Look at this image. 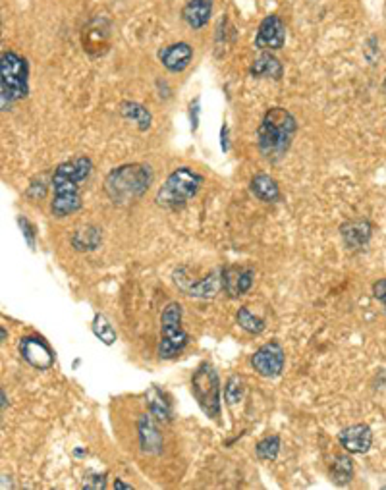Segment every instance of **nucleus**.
Here are the masks:
<instances>
[{"label":"nucleus","mask_w":386,"mask_h":490,"mask_svg":"<svg viewBox=\"0 0 386 490\" xmlns=\"http://www.w3.org/2000/svg\"><path fill=\"white\" fill-rule=\"evenodd\" d=\"M340 234H342V239L350 249H361L371 239L373 226L369 220L356 218V220H348V222L340 226Z\"/></svg>","instance_id":"15"},{"label":"nucleus","mask_w":386,"mask_h":490,"mask_svg":"<svg viewBox=\"0 0 386 490\" xmlns=\"http://www.w3.org/2000/svg\"><path fill=\"white\" fill-rule=\"evenodd\" d=\"M72 245L77 251H93L101 245V230L97 226H85L72 236Z\"/></svg>","instance_id":"22"},{"label":"nucleus","mask_w":386,"mask_h":490,"mask_svg":"<svg viewBox=\"0 0 386 490\" xmlns=\"http://www.w3.org/2000/svg\"><path fill=\"white\" fill-rule=\"evenodd\" d=\"M220 149H222V153H228V149H230V143H228V126L226 124H222V127H220Z\"/></svg>","instance_id":"31"},{"label":"nucleus","mask_w":386,"mask_h":490,"mask_svg":"<svg viewBox=\"0 0 386 490\" xmlns=\"http://www.w3.org/2000/svg\"><path fill=\"white\" fill-rule=\"evenodd\" d=\"M93 174V162L89 156L79 154L70 161H64L55 169L50 186H52V201L50 215L55 218H66L81 209V183Z\"/></svg>","instance_id":"1"},{"label":"nucleus","mask_w":386,"mask_h":490,"mask_svg":"<svg viewBox=\"0 0 386 490\" xmlns=\"http://www.w3.org/2000/svg\"><path fill=\"white\" fill-rule=\"evenodd\" d=\"M2 409H6V406H8V401H6V392H4V388H2Z\"/></svg>","instance_id":"33"},{"label":"nucleus","mask_w":386,"mask_h":490,"mask_svg":"<svg viewBox=\"0 0 386 490\" xmlns=\"http://www.w3.org/2000/svg\"><path fill=\"white\" fill-rule=\"evenodd\" d=\"M193 58V49L190 42H172L169 47L159 50V60L172 74H180L190 66Z\"/></svg>","instance_id":"12"},{"label":"nucleus","mask_w":386,"mask_h":490,"mask_svg":"<svg viewBox=\"0 0 386 490\" xmlns=\"http://www.w3.org/2000/svg\"><path fill=\"white\" fill-rule=\"evenodd\" d=\"M203 182L205 178L197 170L190 166H180L170 172L166 182L157 191L154 201L159 207L166 210L182 209L183 205H188V201H191L199 193Z\"/></svg>","instance_id":"5"},{"label":"nucleus","mask_w":386,"mask_h":490,"mask_svg":"<svg viewBox=\"0 0 386 490\" xmlns=\"http://www.w3.org/2000/svg\"><path fill=\"white\" fill-rule=\"evenodd\" d=\"M222 280H225L226 294L230 297L247 294L255 280V270L253 268H238V266H228L222 268Z\"/></svg>","instance_id":"13"},{"label":"nucleus","mask_w":386,"mask_h":490,"mask_svg":"<svg viewBox=\"0 0 386 490\" xmlns=\"http://www.w3.org/2000/svg\"><path fill=\"white\" fill-rule=\"evenodd\" d=\"M0 106L2 113L12 108L14 103L29 95L28 60L14 50H4L0 60Z\"/></svg>","instance_id":"4"},{"label":"nucleus","mask_w":386,"mask_h":490,"mask_svg":"<svg viewBox=\"0 0 386 490\" xmlns=\"http://www.w3.org/2000/svg\"><path fill=\"white\" fill-rule=\"evenodd\" d=\"M255 452H257V457L263 460V462H274L276 455L280 452V438L273 434V436H265L263 440L257 442L255 446Z\"/></svg>","instance_id":"26"},{"label":"nucleus","mask_w":386,"mask_h":490,"mask_svg":"<svg viewBox=\"0 0 386 490\" xmlns=\"http://www.w3.org/2000/svg\"><path fill=\"white\" fill-rule=\"evenodd\" d=\"M249 189H251L253 195L257 197L259 201H263V203H278L282 199L278 183L268 174L253 176L251 182H249Z\"/></svg>","instance_id":"18"},{"label":"nucleus","mask_w":386,"mask_h":490,"mask_svg":"<svg viewBox=\"0 0 386 490\" xmlns=\"http://www.w3.org/2000/svg\"><path fill=\"white\" fill-rule=\"evenodd\" d=\"M373 295L375 300H379L382 305H385V313H386V278H380L373 284Z\"/></svg>","instance_id":"29"},{"label":"nucleus","mask_w":386,"mask_h":490,"mask_svg":"<svg viewBox=\"0 0 386 490\" xmlns=\"http://www.w3.org/2000/svg\"><path fill=\"white\" fill-rule=\"evenodd\" d=\"M297 132V122L290 110L282 106L268 108L257 127V149L263 159L278 162L286 156Z\"/></svg>","instance_id":"2"},{"label":"nucleus","mask_w":386,"mask_h":490,"mask_svg":"<svg viewBox=\"0 0 386 490\" xmlns=\"http://www.w3.org/2000/svg\"><path fill=\"white\" fill-rule=\"evenodd\" d=\"M149 414L153 415L159 423H170L172 421V406L166 396L159 388H151L147 394Z\"/></svg>","instance_id":"21"},{"label":"nucleus","mask_w":386,"mask_h":490,"mask_svg":"<svg viewBox=\"0 0 386 490\" xmlns=\"http://www.w3.org/2000/svg\"><path fill=\"white\" fill-rule=\"evenodd\" d=\"M330 475L338 486H344L353 479V462L348 455H336L330 467Z\"/></svg>","instance_id":"23"},{"label":"nucleus","mask_w":386,"mask_h":490,"mask_svg":"<svg viewBox=\"0 0 386 490\" xmlns=\"http://www.w3.org/2000/svg\"><path fill=\"white\" fill-rule=\"evenodd\" d=\"M93 334L105 343V346H113L116 342V330L114 326L108 322L105 315L97 313L95 319H93Z\"/></svg>","instance_id":"25"},{"label":"nucleus","mask_w":386,"mask_h":490,"mask_svg":"<svg viewBox=\"0 0 386 490\" xmlns=\"http://www.w3.org/2000/svg\"><path fill=\"white\" fill-rule=\"evenodd\" d=\"M178 286L182 287L186 295H191V297H201V300H209V297H215V295L225 290V280H222V270H215L207 278L199 282H193V284H186V282H176Z\"/></svg>","instance_id":"16"},{"label":"nucleus","mask_w":386,"mask_h":490,"mask_svg":"<svg viewBox=\"0 0 386 490\" xmlns=\"http://www.w3.org/2000/svg\"><path fill=\"white\" fill-rule=\"evenodd\" d=\"M249 74L253 77H273V79H280L284 74V66L278 58L271 55V52H263L259 58H255L249 68Z\"/></svg>","instance_id":"19"},{"label":"nucleus","mask_w":386,"mask_h":490,"mask_svg":"<svg viewBox=\"0 0 386 490\" xmlns=\"http://www.w3.org/2000/svg\"><path fill=\"white\" fill-rule=\"evenodd\" d=\"M182 305L178 302H170L162 309L161 315V342H159V358L174 359L180 355L190 342L188 332L182 326Z\"/></svg>","instance_id":"6"},{"label":"nucleus","mask_w":386,"mask_h":490,"mask_svg":"<svg viewBox=\"0 0 386 490\" xmlns=\"http://www.w3.org/2000/svg\"><path fill=\"white\" fill-rule=\"evenodd\" d=\"M153 183V170L149 164H122L105 178V193L114 205H126L140 199Z\"/></svg>","instance_id":"3"},{"label":"nucleus","mask_w":386,"mask_h":490,"mask_svg":"<svg viewBox=\"0 0 386 490\" xmlns=\"http://www.w3.org/2000/svg\"><path fill=\"white\" fill-rule=\"evenodd\" d=\"M154 417L151 414L141 415L137 421V433H140V446L145 454H161L162 452V434L154 423Z\"/></svg>","instance_id":"14"},{"label":"nucleus","mask_w":386,"mask_h":490,"mask_svg":"<svg viewBox=\"0 0 386 490\" xmlns=\"http://www.w3.org/2000/svg\"><path fill=\"white\" fill-rule=\"evenodd\" d=\"M338 442L348 454H367L373 444V431L365 423H358L338 434Z\"/></svg>","instance_id":"11"},{"label":"nucleus","mask_w":386,"mask_h":490,"mask_svg":"<svg viewBox=\"0 0 386 490\" xmlns=\"http://www.w3.org/2000/svg\"><path fill=\"white\" fill-rule=\"evenodd\" d=\"M212 14V0H188L182 10L183 21L191 29L205 28Z\"/></svg>","instance_id":"17"},{"label":"nucleus","mask_w":386,"mask_h":490,"mask_svg":"<svg viewBox=\"0 0 386 490\" xmlns=\"http://www.w3.org/2000/svg\"><path fill=\"white\" fill-rule=\"evenodd\" d=\"M18 224H20L21 232H23V238H25L29 247H35V226L31 224L25 217L18 218Z\"/></svg>","instance_id":"28"},{"label":"nucleus","mask_w":386,"mask_h":490,"mask_svg":"<svg viewBox=\"0 0 386 490\" xmlns=\"http://www.w3.org/2000/svg\"><path fill=\"white\" fill-rule=\"evenodd\" d=\"M20 355L23 361H28L31 367H35L39 371H47L55 365V351L45 338L37 336V334L21 338Z\"/></svg>","instance_id":"9"},{"label":"nucleus","mask_w":386,"mask_h":490,"mask_svg":"<svg viewBox=\"0 0 386 490\" xmlns=\"http://www.w3.org/2000/svg\"><path fill=\"white\" fill-rule=\"evenodd\" d=\"M120 114L126 120H130V122H134L141 132H147L151 124H153V116L149 113L147 106L141 105V103H135V101H124L120 105Z\"/></svg>","instance_id":"20"},{"label":"nucleus","mask_w":386,"mask_h":490,"mask_svg":"<svg viewBox=\"0 0 386 490\" xmlns=\"http://www.w3.org/2000/svg\"><path fill=\"white\" fill-rule=\"evenodd\" d=\"M199 113H201V108H199V98H193L190 105L191 132H197V127H199Z\"/></svg>","instance_id":"30"},{"label":"nucleus","mask_w":386,"mask_h":490,"mask_svg":"<svg viewBox=\"0 0 386 490\" xmlns=\"http://www.w3.org/2000/svg\"><path fill=\"white\" fill-rule=\"evenodd\" d=\"M114 489H124V490H132V489H134V486H132V484H124V483H122V481H118V479H116V483H114Z\"/></svg>","instance_id":"32"},{"label":"nucleus","mask_w":386,"mask_h":490,"mask_svg":"<svg viewBox=\"0 0 386 490\" xmlns=\"http://www.w3.org/2000/svg\"><path fill=\"white\" fill-rule=\"evenodd\" d=\"M286 42V25L276 14L267 16L261 21L255 35V47L259 50H280Z\"/></svg>","instance_id":"10"},{"label":"nucleus","mask_w":386,"mask_h":490,"mask_svg":"<svg viewBox=\"0 0 386 490\" xmlns=\"http://www.w3.org/2000/svg\"><path fill=\"white\" fill-rule=\"evenodd\" d=\"M236 321H238L239 329H244L249 334H261L265 330V321L249 311V307H239L236 313Z\"/></svg>","instance_id":"24"},{"label":"nucleus","mask_w":386,"mask_h":490,"mask_svg":"<svg viewBox=\"0 0 386 490\" xmlns=\"http://www.w3.org/2000/svg\"><path fill=\"white\" fill-rule=\"evenodd\" d=\"M385 91H386V77H385Z\"/></svg>","instance_id":"34"},{"label":"nucleus","mask_w":386,"mask_h":490,"mask_svg":"<svg viewBox=\"0 0 386 490\" xmlns=\"http://www.w3.org/2000/svg\"><path fill=\"white\" fill-rule=\"evenodd\" d=\"M191 394L207 417H220V380L217 369L211 363H201L191 375Z\"/></svg>","instance_id":"7"},{"label":"nucleus","mask_w":386,"mask_h":490,"mask_svg":"<svg viewBox=\"0 0 386 490\" xmlns=\"http://www.w3.org/2000/svg\"><path fill=\"white\" fill-rule=\"evenodd\" d=\"M244 392H246V386H244V378L238 377V375H232L225 384V399L226 404L230 406H236L244 398Z\"/></svg>","instance_id":"27"},{"label":"nucleus","mask_w":386,"mask_h":490,"mask_svg":"<svg viewBox=\"0 0 386 490\" xmlns=\"http://www.w3.org/2000/svg\"><path fill=\"white\" fill-rule=\"evenodd\" d=\"M284 363H286L284 348L276 340L263 343L251 355L253 371L263 378L280 377L282 371H284Z\"/></svg>","instance_id":"8"}]
</instances>
